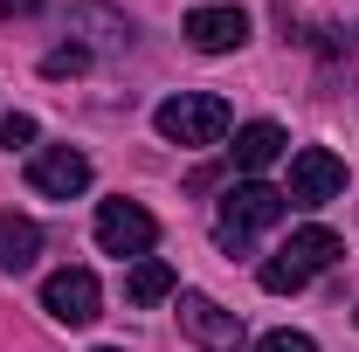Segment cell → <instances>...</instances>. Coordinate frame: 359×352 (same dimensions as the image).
<instances>
[{"mask_svg":"<svg viewBox=\"0 0 359 352\" xmlns=\"http://www.w3.org/2000/svg\"><path fill=\"white\" fill-rule=\"evenodd\" d=\"M283 208H290V201H283L276 187H263V180H242V187H228L222 208H215V242H222L228 256H242V249H249L263 228H276V221H283Z\"/></svg>","mask_w":359,"mask_h":352,"instance_id":"obj_1","label":"cell"},{"mask_svg":"<svg viewBox=\"0 0 359 352\" xmlns=\"http://www.w3.org/2000/svg\"><path fill=\"white\" fill-rule=\"evenodd\" d=\"M332 263H339V235L311 221V228H297V235H290V242L256 269V283H263L269 297H290V290H304L318 269H332Z\"/></svg>","mask_w":359,"mask_h":352,"instance_id":"obj_2","label":"cell"},{"mask_svg":"<svg viewBox=\"0 0 359 352\" xmlns=\"http://www.w3.org/2000/svg\"><path fill=\"white\" fill-rule=\"evenodd\" d=\"M152 125L166 145H222L235 118H228V97H215V90H180L152 111Z\"/></svg>","mask_w":359,"mask_h":352,"instance_id":"obj_3","label":"cell"},{"mask_svg":"<svg viewBox=\"0 0 359 352\" xmlns=\"http://www.w3.org/2000/svg\"><path fill=\"white\" fill-rule=\"evenodd\" d=\"M152 242H159V221L145 215V208H138V201H104V208H97V249H104V256H118V263H125V256H152Z\"/></svg>","mask_w":359,"mask_h":352,"instance_id":"obj_4","label":"cell"},{"mask_svg":"<svg viewBox=\"0 0 359 352\" xmlns=\"http://www.w3.org/2000/svg\"><path fill=\"white\" fill-rule=\"evenodd\" d=\"M346 194V159L339 152H325V145H304L297 159H290V208H325V201H339Z\"/></svg>","mask_w":359,"mask_h":352,"instance_id":"obj_5","label":"cell"},{"mask_svg":"<svg viewBox=\"0 0 359 352\" xmlns=\"http://www.w3.org/2000/svg\"><path fill=\"white\" fill-rule=\"evenodd\" d=\"M42 311L55 318V325L83 332V325H97V311H104V290H97L90 269H55V276L42 283Z\"/></svg>","mask_w":359,"mask_h":352,"instance_id":"obj_6","label":"cell"},{"mask_svg":"<svg viewBox=\"0 0 359 352\" xmlns=\"http://www.w3.org/2000/svg\"><path fill=\"white\" fill-rule=\"evenodd\" d=\"M180 332H187L194 346H208V352H235L242 346V318L222 311L208 290H180Z\"/></svg>","mask_w":359,"mask_h":352,"instance_id":"obj_7","label":"cell"},{"mask_svg":"<svg viewBox=\"0 0 359 352\" xmlns=\"http://www.w3.org/2000/svg\"><path fill=\"white\" fill-rule=\"evenodd\" d=\"M28 187L48 194V201H76V194L90 187V159L76 152V145H48V152L28 159Z\"/></svg>","mask_w":359,"mask_h":352,"instance_id":"obj_8","label":"cell"},{"mask_svg":"<svg viewBox=\"0 0 359 352\" xmlns=\"http://www.w3.org/2000/svg\"><path fill=\"white\" fill-rule=\"evenodd\" d=\"M187 42L201 48V55H228V48L249 42V14L242 7H222V0L215 7H194L187 14Z\"/></svg>","mask_w":359,"mask_h":352,"instance_id":"obj_9","label":"cell"},{"mask_svg":"<svg viewBox=\"0 0 359 352\" xmlns=\"http://www.w3.org/2000/svg\"><path fill=\"white\" fill-rule=\"evenodd\" d=\"M228 152H235V166H242V173H263V166H276V159L290 152V138H283V125L256 118V125H242V132H235Z\"/></svg>","mask_w":359,"mask_h":352,"instance_id":"obj_10","label":"cell"},{"mask_svg":"<svg viewBox=\"0 0 359 352\" xmlns=\"http://www.w3.org/2000/svg\"><path fill=\"white\" fill-rule=\"evenodd\" d=\"M69 28H83L90 42L83 48H132V21L118 14V7H97V0H83V7H69Z\"/></svg>","mask_w":359,"mask_h":352,"instance_id":"obj_11","label":"cell"},{"mask_svg":"<svg viewBox=\"0 0 359 352\" xmlns=\"http://www.w3.org/2000/svg\"><path fill=\"white\" fill-rule=\"evenodd\" d=\"M35 256H42V228L28 215H0V269H35Z\"/></svg>","mask_w":359,"mask_h":352,"instance_id":"obj_12","label":"cell"},{"mask_svg":"<svg viewBox=\"0 0 359 352\" xmlns=\"http://www.w3.org/2000/svg\"><path fill=\"white\" fill-rule=\"evenodd\" d=\"M173 290H180V276H173V263H159V256H138L132 276H125V297H132V304H159V297H173Z\"/></svg>","mask_w":359,"mask_h":352,"instance_id":"obj_13","label":"cell"},{"mask_svg":"<svg viewBox=\"0 0 359 352\" xmlns=\"http://www.w3.org/2000/svg\"><path fill=\"white\" fill-rule=\"evenodd\" d=\"M83 69H90V48L83 42H62V48L42 55V76H83Z\"/></svg>","mask_w":359,"mask_h":352,"instance_id":"obj_14","label":"cell"},{"mask_svg":"<svg viewBox=\"0 0 359 352\" xmlns=\"http://www.w3.org/2000/svg\"><path fill=\"white\" fill-rule=\"evenodd\" d=\"M0 145H7V152L35 145V118H21V111H14V118H0Z\"/></svg>","mask_w":359,"mask_h":352,"instance_id":"obj_15","label":"cell"},{"mask_svg":"<svg viewBox=\"0 0 359 352\" xmlns=\"http://www.w3.org/2000/svg\"><path fill=\"white\" fill-rule=\"evenodd\" d=\"M256 352H318L311 332H269V339H256Z\"/></svg>","mask_w":359,"mask_h":352,"instance_id":"obj_16","label":"cell"},{"mask_svg":"<svg viewBox=\"0 0 359 352\" xmlns=\"http://www.w3.org/2000/svg\"><path fill=\"white\" fill-rule=\"evenodd\" d=\"M35 7H42V0H0V14H7V21H14V14H35Z\"/></svg>","mask_w":359,"mask_h":352,"instance_id":"obj_17","label":"cell"},{"mask_svg":"<svg viewBox=\"0 0 359 352\" xmlns=\"http://www.w3.org/2000/svg\"><path fill=\"white\" fill-rule=\"evenodd\" d=\"M97 352H118V346H97Z\"/></svg>","mask_w":359,"mask_h":352,"instance_id":"obj_18","label":"cell"}]
</instances>
